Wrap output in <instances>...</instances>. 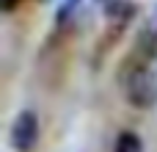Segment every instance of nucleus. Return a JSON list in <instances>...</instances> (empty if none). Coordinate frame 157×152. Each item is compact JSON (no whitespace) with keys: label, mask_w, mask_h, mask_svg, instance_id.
<instances>
[{"label":"nucleus","mask_w":157,"mask_h":152,"mask_svg":"<svg viewBox=\"0 0 157 152\" xmlns=\"http://www.w3.org/2000/svg\"><path fill=\"white\" fill-rule=\"evenodd\" d=\"M124 94L132 108L149 111L152 105H157V75L146 66H135L124 78Z\"/></svg>","instance_id":"obj_1"},{"label":"nucleus","mask_w":157,"mask_h":152,"mask_svg":"<svg viewBox=\"0 0 157 152\" xmlns=\"http://www.w3.org/2000/svg\"><path fill=\"white\" fill-rule=\"evenodd\" d=\"M8 141L17 152H33V147L39 144V116L33 111L17 114L11 133H8Z\"/></svg>","instance_id":"obj_2"},{"label":"nucleus","mask_w":157,"mask_h":152,"mask_svg":"<svg viewBox=\"0 0 157 152\" xmlns=\"http://www.w3.org/2000/svg\"><path fill=\"white\" fill-rule=\"evenodd\" d=\"M105 17L116 28H124L135 17V3H130V0H105Z\"/></svg>","instance_id":"obj_3"},{"label":"nucleus","mask_w":157,"mask_h":152,"mask_svg":"<svg viewBox=\"0 0 157 152\" xmlns=\"http://www.w3.org/2000/svg\"><path fill=\"white\" fill-rule=\"evenodd\" d=\"M135 50L144 55V58H155L157 55V28L149 25L138 33V42H135Z\"/></svg>","instance_id":"obj_4"},{"label":"nucleus","mask_w":157,"mask_h":152,"mask_svg":"<svg viewBox=\"0 0 157 152\" xmlns=\"http://www.w3.org/2000/svg\"><path fill=\"white\" fill-rule=\"evenodd\" d=\"M113 152H144V141H141L138 133L124 130V133H119V138L113 144Z\"/></svg>","instance_id":"obj_5"},{"label":"nucleus","mask_w":157,"mask_h":152,"mask_svg":"<svg viewBox=\"0 0 157 152\" xmlns=\"http://www.w3.org/2000/svg\"><path fill=\"white\" fill-rule=\"evenodd\" d=\"M80 6H83V0H63L61 3V8H58V28H63V25H69L75 17H77V11H80Z\"/></svg>","instance_id":"obj_6"},{"label":"nucleus","mask_w":157,"mask_h":152,"mask_svg":"<svg viewBox=\"0 0 157 152\" xmlns=\"http://www.w3.org/2000/svg\"><path fill=\"white\" fill-rule=\"evenodd\" d=\"M22 0H0V11H14Z\"/></svg>","instance_id":"obj_7"},{"label":"nucleus","mask_w":157,"mask_h":152,"mask_svg":"<svg viewBox=\"0 0 157 152\" xmlns=\"http://www.w3.org/2000/svg\"><path fill=\"white\" fill-rule=\"evenodd\" d=\"M152 25L157 28V6H155V11H152Z\"/></svg>","instance_id":"obj_8"}]
</instances>
